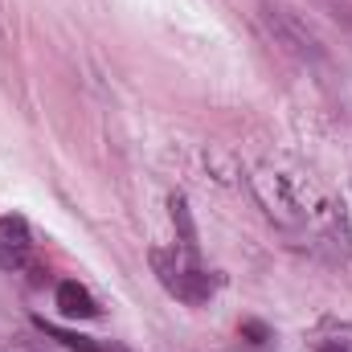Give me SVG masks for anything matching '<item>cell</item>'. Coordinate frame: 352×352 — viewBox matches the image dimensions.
<instances>
[{
    "label": "cell",
    "instance_id": "3957f363",
    "mask_svg": "<svg viewBox=\"0 0 352 352\" xmlns=\"http://www.w3.org/2000/svg\"><path fill=\"white\" fill-rule=\"evenodd\" d=\"M54 303H58V311H62L66 320H94V316H98V303H94V295H90L82 283H74V278L58 283V295H54Z\"/></svg>",
    "mask_w": 352,
    "mask_h": 352
},
{
    "label": "cell",
    "instance_id": "277c9868",
    "mask_svg": "<svg viewBox=\"0 0 352 352\" xmlns=\"http://www.w3.org/2000/svg\"><path fill=\"white\" fill-rule=\"evenodd\" d=\"M37 328H41L45 336H54L58 344H66L70 352H107L102 344H94L90 336H78V332H66V328H58V324H45V320H37Z\"/></svg>",
    "mask_w": 352,
    "mask_h": 352
},
{
    "label": "cell",
    "instance_id": "6da1fadb",
    "mask_svg": "<svg viewBox=\"0 0 352 352\" xmlns=\"http://www.w3.org/2000/svg\"><path fill=\"white\" fill-rule=\"evenodd\" d=\"M152 270L164 283V291L176 295L180 303H205L213 295V274L197 263V246L176 242L173 250H152Z\"/></svg>",
    "mask_w": 352,
    "mask_h": 352
},
{
    "label": "cell",
    "instance_id": "8992f818",
    "mask_svg": "<svg viewBox=\"0 0 352 352\" xmlns=\"http://www.w3.org/2000/svg\"><path fill=\"white\" fill-rule=\"evenodd\" d=\"M311 352H352L349 340H340V336H328V340H316V349Z\"/></svg>",
    "mask_w": 352,
    "mask_h": 352
},
{
    "label": "cell",
    "instance_id": "7a4b0ae2",
    "mask_svg": "<svg viewBox=\"0 0 352 352\" xmlns=\"http://www.w3.org/2000/svg\"><path fill=\"white\" fill-rule=\"evenodd\" d=\"M29 250H33V234H29V221L8 213L0 217V266L4 270H21L29 263Z\"/></svg>",
    "mask_w": 352,
    "mask_h": 352
},
{
    "label": "cell",
    "instance_id": "5b68a950",
    "mask_svg": "<svg viewBox=\"0 0 352 352\" xmlns=\"http://www.w3.org/2000/svg\"><path fill=\"white\" fill-rule=\"evenodd\" d=\"M242 336H250L254 349H266V344H270V328L258 324V320H246V324H242Z\"/></svg>",
    "mask_w": 352,
    "mask_h": 352
}]
</instances>
